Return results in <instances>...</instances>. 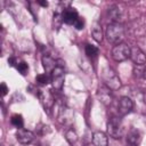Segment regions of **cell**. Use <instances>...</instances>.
<instances>
[{"instance_id": "cell-25", "label": "cell", "mask_w": 146, "mask_h": 146, "mask_svg": "<svg viewBox=\"0 0 146 146\" xmlns=\"http://www.w3.org/2000/svg\"><path fill=\"white\" fill-rule=\"evenodd\" d=\"M143 76H144V78H145V79H146V68H145V70H144V73H143Z\"/></svg>"}, {"instance_id": "cell-7", "label": "cell", "mask_w": 146, "mask_h": 146, "mask_svg": "<svg viewBox=\"0 0 146 146\" xmlns=\"http://www.w3.org/2000/svg\"><path fill=\"white\" fill-rule=\"evenodd\" d=\"M130 58L136 65H144L146 63V56L138 47L130 48Z\"/></svg>"}, {"instance_id": "cell-19", "label": "cell", "mask_w": 146, "mask_h": 146, "mask_svg": "<svg viewBox=\"0 0 146 146\" xmlns=\"http://www.w3.org/2000/svg\"><path fill=\"white\" fill-rule=\"evenodd\" d=\"M62 23H63V14H58V13L54 14V17H52V26H54V29L58 30L60 27Z\"/></svg>"}, {"instance_id": "cell-20", "label": "cell", "mask_w": 146, "mask_h": 146, "mask_svg": "<svg viewBox=\"0 0 146 146\" xmlns=\"http://www.w3.org/2000/svg\"><path fill=\"white\" fill-rule=\"evenodd\" d=\"M66 139H67V141H68L71 145L75 144L76 140H78V135H76V132H75L73 129H70V130L66 132Z\"/></svg>"}, {"instance_id": "cell-13", "label": "cell", "mask_w": 146, "mask_h": 146, "mask_svg": "<svg viewBox=\"0 0 146 146\" xmlns=\"http://www.w3.org/2000/svg\"><path fill=\"white\" fill-rule=\"evenodd\" d=\"M108 16L114 23H120L122 18V10L119 8V6H112L108 8Z\"/></svg>"}, {"instance_id": "cell-9", "label": "cell", "mask_w": 146, "mask_h": 146, "mask_svg": "<svg viewBox=\"0 0 146 146\" xmlns=\"http://www.w3.org/2000/svg\"><path fill=\"white\" fill-rule=\"evenodd\" d=\"M98 97H99L100 102L103 104H105V105L111 104L112 103V99H113L111 89L107 86H105V84H103V86H100L98 88Z\"/></svg>"}, {"instance_id": "cell-15", "label": "cell", "mask_w": 146, "mask_h": 146, "mask_svg": "<svg viewBox=\"0 0 146 146\" xmlns=\"http://www.w3.org/2000/svg\"><path fill=\"white\" fill-rule=\"evenodd\" d=\"M91 35L97 42H102V40H103V31H102L100 23L97 22V21L94 23V25L91 27Z\"/></svg>"}, {"instance_id": "cell-14", "label": "cell", "mask_w": 146, "mask_h": 146, "mask_svg": "<svg viewBox=\"0 0 146 146\" xmlns=\"http://www.w3.org/2000/svg\"><path fill=\"white\" fill-rule=\"evenodd\" d=\"M42 66H43V68L46 70L47 73H51L55 70V67L57 66V64H56V62L54 60L52 57H50L48 55H44L42 57Z\"/></svg>"}, {"instance_id": "cell-10", "label": "cell", "mask_w": 146, "mask_h": 146, "mask_svg": "<svg viewBox=\"0 0 146 146\" xmlns=\"http://www.w3.org/2000/svg\"><path fill=\"white\" fill-rule=\"evenodd\" d=\"M79 18V15H78V11L72 8V7H67L64 9L63 11V22L66 23V24H73L76 22V19Z\"/></svg>"}, {"instance_id": "cell-22", "label": "cell", "mask_w": 146, "mask_h": 146, "mask_svg": "<svg viewBox=\"0 0 146 146\" xmlns=\"http://www.w3.org/2000/svg\"><path fill=\"white\" fill-rule=\"evenodd\" d=\"M83 26H84V21H83V18L79 17V18L76 19V22L74 23V27H75L76 30H82Z\"/></svg>"}, {"instance_id": "cell-21", "label": "cell", "mask_w": 146, "mask_h": 146, "mask_svg": "<svg viewBox=\"0 0 146 146\" xmlns=\"http://www.w3.org/2000/svg\"><path fill=\"white\" fill-rule=\"evenodd\" d=\"M16 68H17L18 72H19L21 74H23V75L27 74V72H29V65H27L25 62H21V63H18V64L16 65Z\"/></svg>"}, {"instance_id": "cell-18", "label": "cell", "mask_w": 146, "mask_h": 146, "mask_svg": "<svg viewBox=\"0 0 146 146\" xmlns=\"http://www.w3.org/2000/svg\"><path fill=\"white\" fill-rule=\"evenodd\" d=\"M84 50H86V55L88 57H96L98 55V52H99L98 48L96 46H92V44H87Z\"/></svg>"}, {"instance_id": "cell-17", "label": "cell", "mask_w": 146, "mask_h": 146, "mask_svg": "<svg viewBox=\"0 0 146 146\" xmlns=\"http://www.w3.org/2000/svg\"><path fill=\"white\" fill-rule=\"evenodd\" d=\"M35 80H36V82H38L39 84H41V86H46V84H48L49 82H51V78H50L47 73H43V74H39V75H36Z\"/></svg>"}, {"instance_id": "cell-16", "label": "cell", "mask_w": 146, "mask_h": 146, "mask_svg": "<svg viewBox=\"0 0 146 146\" xmlns=\"http://www.w3.org/2000/svg\"><path fill=\"white\" fill-rule=\"evenodd\" d=\"M10 122L14 127L18 128V129H22L23 128V124H24V121H23V116L21 114H14L10 119Z\"/></svg>"}, {"instance_id": "cell-6", "label": "cell", "mask_w": 146, "mask_h": 146, "mask_svg": "<svg viewBox=\"0 0 146 146\" xmlns=\"http://www.w3.org/2000/svg\"><path fill=\"white\" fill-rule=\"evenodd\" d=\"M133 108V103L129 97H121L117 104V111L120 115L129 114Z\"/></svg>"}, {"instance_id": "cell-11", "label": "cell", "mask_w": 146, "mask_h": 146, "mask_svg": "<svg viewBox=\"0 0 146 146\" xmlns=\"http://www.w3.org/2000/svg\"><path fill=\"white\" fill-rule=\"evenodd\" d=\"M140 140H141V136H140V132L137 129H130L128 131L127 141L130 144V146H137V145H139Z\"/></svg>"}, {"instance_id": "cell-23", "label": "cell", "mask_w": 146, "mask_h": 146, "mask_svg": "<svg viewBox=\"0 0 146 146\" xmlns=\"http://www.w3.org/2000/svg\"><path fill=\"white\" fill-rule=\"evenodd\" d=\"M1 91H2V96H6L7 92H8V88H7V86H6L5 82L1 83Z\"/></svg>"}, {"instance_id": "cell-8", "label": "cell", "mask_w": 146, "mask_h": 146, "mask_svg": "<svg viewBox=\"0 0 146 146\" xmlns=\"http://www.w3.org/2000/svg\"><path fill=\"white\" fill-rule=\"evenodd\" d=\"M16 139L21 143V144H24V145H27V144H31L34 139V133L30 130H25V129H18L17 132H16Z\"/></svg>"}, {"instance_id": "cell-3", "label": "cell", "mask_w": 146, "mask_h": 146, "mask_svg": "<svg viewBox=\"0 0 146 146\" xmlns=\"http://www.w3.org/2000/svg\"><path fill=\"white\" fill-rule=\"evenodd\" d=\"M103 80H104V84L107 86L111 90H116L121 87V80L117 76V74L111 68V67H106L103 71Z\"/></svg>"}, {"instance_id": "cell-12", "label": "cell", "mask_w": 146, "mask_h": 146, "mask_svg": "<svg viewBox=\"0 0 146 146\" xmlns=\"http://www.w3.org/2000/svg\"><path fill=\"white\" fill-rule=\"evenodd\" d=\"M92 143L95 146H108V139L106 133L97 131L92 135Z\"/></svg>"}, {"instance_id": "cell-4", "label": "cell", "mask_w": 146, "mask_h": 146, "mask_svg": "<svg viewBox=\"0 0 146 146\" xmlns=\"http://www.w3.org/2000/svg\"><path fill=\"white\" fill-rule=\"evenodd\" d=\"M112 57L116 62H123L130 57V47L123 42L116 44L112 49Z\"/></svg>"}, {"instance_id": "cell-5", "label": "cell", "mask_w": 146, "mask_h": 146, "mask_svg": "<svg viewBox=\"0 0 146 146\" xmlns=\"http://www.w3.org/2000/svg\"><path fill=\"white\" fill-rule=\"evenodd\" d=\"M51 74V84L52 88L56 90H60L63 88L64 84V80H65V71L64 67L62 65H57L55 67V70L50 73Z\"/></svg>"}, {"instance_id": "cell-2", "label": "cell", "mask_w": 146, "mask_h": 146, "mask_svg": "<svg viewBox=\"0 0 146 146\" xmlns=\"http://www.w3.org/2000/svg\"><path fill=\"white\" fill-rule=\"evenodd\" d=\"M123 132L124 129L121 119L117 116H111L107 121V133L114 139H120L123 136Z\"/></svg>"}, {"instance_id": "cell-1", "label": "cell", "mask_w": 146, "mask_h": 146, "mask_svg": "<svg viewBox=\"0 0 146 146\" xmlns=\"http://www.w3.org/2000/svg\"><path fill=\"white\" fill-rule=\"evenodd\" d=\"M106 39L108 42L113 43V44H119L121 43L123 36H124V27L121 23H110L106 27V32H105Z\"/></svg>"}, {"instance_id": "cell-24", "label": "cell", "mask_w": 146, "mask_h": 146, "mask_svg": "<svg viewBox=\"0 0 146 146\" xmlns=\"http://www.w3.org/2000/svg\"><path fill=\"white\" fill-rule=\"evenodd\" d=\"M39 3H40L42 7H47V6H48V2H47V1H39Z\"/></svg>"}]
</instances>
